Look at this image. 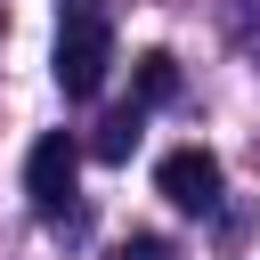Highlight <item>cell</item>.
Segmentation results:
<instances>
[{
    "label": "cell",
    "instance_id": "6da1fadb",
    "mask_svg": "<svg viewBox=\"0 0 260 260\" xmlns=\"http://www.w3.org/2000/svg\"><path fill=\"white\" fill-rule=\"evenodd\" d=\"M73 179H81V138L73 130H41L32 154H24V195L41 219H65L73 211Z\"/></svg>",
    "mask_w": 260,
    "mask_h": 260
},
{
    "label": "cell",
    "instance_id": "7a4b0ae2",
    "mask_svg": "<svg viewBox=\"0 0 260 260\" xmlns=\"http://www.w3.org/2000/svg\"><path fill=\"white\" fill-rule=\"evenodd\" d=\"M114 65V32L106 24H57V89L65 98H98Z\"/></svg>",
    "mask_w": 260,
    "mask_h": 260
},
{
    "label": "cell",
    "instance_id": "3957f363",
    "mask_svg": "<svg viewBox=\"0 0 260 260\" xmlns=\"http://www.w3.org/2000/svg\"><path fill=\"white\" fill-rule=\"evenodd\" d=\"M154 187H162L179 211L211 219V211H219V154H211V146H171V154L154 162Z\"/></svg>",
    "mask_w": 260,
    "mask_h": 260
},
{
    "label": "cell",
    "instance_id": "277c9868",
    "mask_svg": "<svg viewBox=\"0 0 260 260\" xmlns=\"http://www.w3.org/2000/svg\"><path fill=\"white\" fill-rule=\"evenodd\" d=\"M138 122H146V106L106 114V122H98V138H89V154H98V162H130V154H138Z\"/></svg>",
    "mask_w": 260,
    "mask_h": 260
},
{
    "label": "cell",
    "instance_id": "5b68a950",
    "mask_svg": "<svg viewBox=\"0 0 260 260\" xmlns=\"http://www.w3.org/2000/svg\"><path fill=\"white\" fill-rule=\"evenodd\" d=\"M130 89H138V106H162V98L179 89V65H171L162 49H146V57L130 65Z\"/></svg>",
    "mask_w": 260,
    "mask_h": 260
},
{
    "label": "cell",
    "instance_id": "8992f818",
    "mask_svg": "<svg viewBox=\"0 0 260 260\" xmlns=\"http://www.w3.org/2000/svg\"><path fill=\"white\" fill-rule=\"evenodd\" d=\"M57 24H106V0H57Z\"/></svg>",
    "mask_w": 260,
    "mask_h": 260
},
{
    "label": "cell",
    "instance_id": "52a82bcc",
    "mask_svg": "<svg viewBox=\"0 0 260 260\" xmlns=\"http://www.w3.org/2000/svg\"><path fill=\"white\" fill-rule=\"evenodd\" d=\"M114 260H171V244H162V236H130Z\"/></svg>",
    "mask_w": 260,
    "mask_h": 260
}]
</instances>
